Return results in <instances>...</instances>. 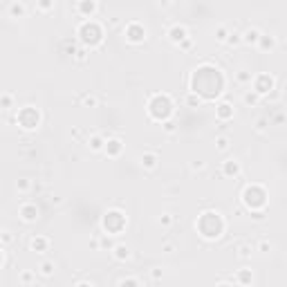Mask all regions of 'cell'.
Listing matches in <instances>:
<instances>
[{
  "label": "cell",
  "mask_w": 287,
  "mask_h": 287,
  "mask_svg": "<svg viewBox=\"0 0 287 287\" xmlns=\"http://www.w3.org/2000/svg\"><path fill=\"white\" fill-rule=\"evenodd\" d=\"M224 90V76L215 65H200L191 74V92L198 94L200 99H215Z\"/></svg>",
  "instance_id": "1"
},
{
  "label": "cell",
  "mask_w": 287,
  "mask_h": 287,
  "mask_svg": "<svg viewBox=\"0 0 287 287\" xmlns=\"http://www.w3.org/2000/svg\"><path fill=\"white\" fill-rule=\"evenodd\" d=\"M195 229L200 231V236H202L204 240H218V238L224 233V229H227V222H224V218L220 211L209 209V211L200 213L198 222H195Z\"/></svg>",
  "instance_id": "2"
},
{
  "label": "cell",
  "mask_w": 287,
  "mask_h": 287,
  "mask_svg": "<svg viewBox=\"0 0 287 287\" xmlns=\"http://www.w3.org/2000/svg\"><path fill=\"white\" fill-rule=\"evenodd\" d=\"M76 36H79V43L83 47L94 50V47H99L103 43L106 32H103L101 23H99L97 18H92V21H81L79 23V27H76Z\"/></svg>",
  "instance_id": "3"
},
{
  "label": "cell",
  "mask_w": 287,
  "mask_h": 287,
  "mask_svg": "<svg viewBox=\"0 0 287 287\" xmlns=\"http://www.w3.org/2000/svg\"><path fill=\"white\" fill-rule=\"evenodd\" d=\"M173 110H175L173 99H171L169 94H164V92L162 94L157 92V94H153V97L148 99V114H151V119H155V121H160V123L171 121Z\"/></svg>",
  "instance_id": "4"
},
{
  "label": "cell",
  "mask_w": 287,
  "mask_h": 287,
  "mask_svg": "<svg viewBox=\"0 0 287 287\" xmlns=\"http://www.w3.org/2000/svg\"><path fill=\"white\" fill-rule=\"evenodd\" d=\"M242 204L249 209V213H258V211H265L267 207V189L262 184H247L242 189Z\"/></svg>",
  "instance_id": "5"
},
{
  "label": "cell",
  "mask_w": 287,
  "mask_h": 287,
  "mask_svg": "<svg viewBox=\"0 0 287 287\" xmlns=\"http://www.w3.org/2000/svg\"><path fill=\"white\" fill-rule=\"evenodd\" d=\"M128 227V215L121 209H108L101 218V229L106 236H119Z\"/></svg>",
  "instance_id": "6"
},
{
  "label": "cell",
  "mask_w": 287,
  "mask_h": 287,
  "mask_svg": "<svg viewBox=\"0 0 287 287\" xmlns=\"http://www.w3.org/2000/svg\"><path fill=\"white\" fill-rule=\"evenodd\" d=\"M43 117H41V110L34 108V106H23L18 108L16 112V123L23 128V130L32 132V130H38V126H41Z\"/></svg>",
  "instance_id": "7"
},
{
  "label": "cell",
  "mask_w": 287,
  "mask_h": 287,
  "mask_svg": "<svg viewBox=\"0 0 287 287\" xmlns=\"http://www.w3.org/2000/svg\"><path fill=\"white\" fill-rule=\"evenodd\" d=\"M251 90L258 94V97L265 99L267 94H271L276 90V79L271 74H267V72H258L256 76H253V83H251Z\"/></svg>",
  "instance_id": "8"
},
{
  "label": "cell",
  "mask_w": 287,
  "mask_h": 287,
  "mask_svg": "<svg viewBox=\"0 0 287 287\" xmlns=\"http://www.w3.org/2000/svg\"><path fill=\"white\" fill-rule=\"evenodd\" d=\"M123 38H126L128 43H132V45H139L148 38V30L146 25L139 21H128L126 25H123Z\"/></svg>",
  "instance_id": "9"
},
{
  "label": "cell",
  "mask_w": 287,
  "mask_h": 287,
  "mask_svg": "<svg viewBox=\"0 0 287 287\" xmlns=\"http://www.w3.org/2000/svg\"><path fill=\"white\" fill-rule=\"evenodd\" d=\"M18 218L25 224H34L38 218H41V209L34 200H25V202L18 204Z\"/></svg>",
  "instance_id": "10"
},
{
  "label": "cell",
  "mask_w": 287,
  "mask_h": 287,
  "mask_svg": "<svg viewBox=\"0 0 287 287\" xmlns=\"http://www.w3.org/2000/svg\"><path fill=\"white\" fill-rule=\"evenodd\" d=\"M99 9H101V5H99L97 0H79V3H74L76 16L83 18V21H92L99 14Z\"/></svg>",
  "instance_id": "11"
},
{
  "label": "cell",
  "mask_w": 287,
  "mask_h": 287,
  "mask_svg": "<svg viewBox=\"0 0 287 287\" xmlns=\"http://www.w3.org/2000/svg\"><path fill=\"white\" fill-rule=\"evenodd\" d=\"M137 162H139V166L144 171L153 173V171L160 166V153L153 151V148H146V151H141L139 155H137Z\"/></svg>",
  "instance_id": "12"
},
{
  "label": "cell",
  "mask_w": 287,
  "mask_h": 287,
  "mask_svg": "<svg viewBox=\"0 0 287 287\" xmlns=\"http://www.w3.org/2000/svg\"><path fill=\"white\" fill-rule=\"evenodd\" d=\"M220 173H222L227 180H236V178H240V173H242V164H240V160H238V157H229V160H224V162H222V166H220Z\"/></svg>",
  "instance_id": "13"
},
{
  "label": "cell",
  "mask_w": 287,
  "mask_h": 287,
  "mask_svg": "<svg viewBox=\"0 0 287 287\" xmlns=\"http://www.w3.org/2000/svg\"><path fill=\"white\" fill-rule=\"evenodd\" d=\"M166 36H169V41L173 43V45H178V47L186 41V38H191L189 36V30H186V25H182V23H173V25L166 30Z\"/></svg>",
  "instance_id": "14"
},
{
  "label": "cell",
  "mask_w": 287,
  "mask_h": 287,
  "mask_svg": "<svg viewBox=\"0 0 287 287\" xmlns=\"http://www.w3.org/2000/svg\"><path fill=\"white\" fill-rule=\"evenodd\" d=\"M5 16L9 21H18V18H25L27 16V5L21 3V0H9L7 7H5Z\"/></svg>",
  "instance_id": "15"
},
{
  "label": "cell",
  "mask_w": 287,
  "mask_h": 287,
  "mask_svg": "<svg viewBox=\"0 0 287 287\" xmlns=\"http://www.w3.org/2000/svg\"><path fill=\"white\" fill-rule=\"evenodd\" d=\"M121 153H123V139L121 137H108L106 148H103V155L110 157V160H117V157H121Z\"/></svg>",
  "instance_id": "16"
},
{
  "label": "cell",
  "mask_w": 287,
  "mask_h": 287,
  "mask_svg": "<svg viewBox=\"0 0 287 287\" xmlns=\"http://www.w3.org/2000/svg\"><path fill=\"white\" fill-rule=\"evenodd\" d=\"M276 47H278V36L271 34V32H262L260 41H258V52L269 54V52H274Z\"/></svg>",
  "instance_id": "17"
},
{
  "label": "cell",
  "mask_w": 287,
  "mask_h": 287,
  "mask_svg": "<svg viewBox=\"0 0 287 287\" xmlns=\"http://www.w3.org/2000/svg\"><path fill=\"white\" fill-rule=\"evenodd\" d=\"M110 253H112V258L117 262H128L132 258V247L128 245V242H114V247L110 249Z\"/></svg>",
  "instance_id": "18"
},
{
  "label": "cell",
  "mask_w": 287,
  "mask_h": 287,
  "mask_svg": "<svg viewBox=\"0 0 287 287\" xmlns=\"http://www.w3.org/2000/svg\"><path fill=\"white\" fill-rule=\"evenodd\" d=\"M233 114H236V108H233L229 101H220L218 106H215V119H218L220 123L231 121Z\"/></svg>",
  "instance_id": "19"
},
{
  "label": "cell",
  "mask_w": 287,
  "mask_h": 287,
  "mask_svg": "<svg viewBox=\"0 0 287 287\" xmlns=\"http://www.w3.org/2000/svg\"><path fill=\"white\" fill-rule=\"evenodd\" d=\"M50 247H52V240L47 236H32L30 238V251H34V253H45V251H50Z\"/></svg>",
  "instance_id": "20"
},
{
  "label": "cell",
  "mask_w": 287,
  "mask_h": 287,
  "mask_svg": "<svg viewBox=\"0 0 287 287\" xmlns=\"http://www.w3.org/2000/svg\"><path fill=\"white\" fill-rule=\"evenodd\" d=\"M260 36H262V30H260V27H256V25L247 27V30L242 32V45H247V47H258V41H260Z\"/></svg>",
  "instance_id": "21"
},
{
  "label": "cell",
  "mask_w": 287,
  "mask_h": 287,
  "mask_svg": "<svg viewBox=\"0 0 287 287\" xmlns=\"http://www.w3.org/2000/svg\"><path fill=\"white\" fill-rule=\"evenodd\" d=\"M106 135L103 132H92V135L88 137V148L90 153H103V148H106Z\"/></svg>",
  "instance_id": "22"
},
{
  "label": "cell",
  "mask_w": 287,
  "mask_h": 287,
  "mask_svg": "<svg viewBox=\"0 0 287 287\" xmlns=\"http://www.w3.org/2000/svg\"><path fill=\"white\" fill-rule=\"evenodd\" d=\"M253 72L251 70H247V68H240V70H236L233 72V81H236V85H240V88H247V85H251L253 83Z\"/></svg>",
  "instance_id": "23"
},
{
  "label": "cell",
  "mask_w": 287,
  "mask_h": 287,
  "mask_svg": "<svg viewBox=\"0 0 287 287\" xmlns=\"http://www.w3.org/2000/svg\"><path fill=\"white\" fill-rule=\"evenodd\" d=\"M36 271H38L41 278H54L56 276V262L54 260H41L38 262V267H36Z\"/></svg>",
  "instance_id": "24"
},
{
  "label": "cell",
  "mask_w": 287,
  "mask_h": 287,
  "mask_svg": "<svg viewBox=\"0 0 287 287\" xmlns=\"http://www.w3.org/2000/svg\"><path fill=\"white\" fill-rule=\"evenodd\" d=\"M34 180L30 178H18L16 182H14V191H16L18 195H30L32 191H34Z\"/></svg>",
  "instance_id": "25"
},
{
  "label": "cell",
  "mask_w": 287,
  "mask_h": 287,
  "mask_svg": "<svg viewBox=\"0 0 287 287\" xmlns=\"http://www.w3.org/2000/svg\"><path fill=\"white\" fill-rule=\"evenodd\" d=\"M36 274L34 269H21L18 271V285L21 287H36Z\"/></svg>",
  "instance_id": "26"
},
{
  "label": "cell",
  "mask_w": 287,
  "mask_h": 287,
  "mask_svg": "<svg viewBox=\"0 0 287 287\" xmlns=\"http://www.w3.org/2000/svg\"><path fill=\"white\" fill-rule=\"evenodd\" d=\"M233 283L236 285H240V287H249L253 283V271L251 269H238L236 271V276H233Z\"/></svg>",
  "instance_id": "27"
},
{
  "label": "cell",
  "mask_w": 287,
  "mask_h": 287,
  "mask_svg": "<svg viewBox=\"0 0 287 287\" xmlns=\"http://www.w3.org/2000/svg\"><path fill=\"white\" fill-rule=\"evenodd\" d=\"M242 103H245L247 108H256L262 103V97H258L253 90H245V94H242Z\"/></svg>",
  "instance_id": "28"
},
{
  "label": "cell",
  "mask_w": 287,
  "mask_h": 287,
  "mask_svg": "<svg viewBox=\"0 0 287 287\" xmlns=\"http://www.w3.org/2000/svg\"><path fill=\"white\" fill-rule=\"evenodd\" d=\"M229 34H231V30H229L227 25H218V27L213 30V38H215V43H222V45H227Z\"/></svg>",
  "instance_id": "29"
},
{
  "label": "cell",
  "mask_w": 287,
  "mask_h": 287,
  "mask_svg": "<svg viewBox=\"0 0 287 287\" xmlns=\"http://www.w3.org/2000/svg\"><path fill=\"white\" fill-rule=\"evenodd\" d=\"M231 148V137L229 135H215V151L218 153H229Z\"/></svg>",
  "instance_id": "30"
},
{
  "label": "cell",
  "mask_w": 287,
  "mask_h": 287,
  "mask_svg": "<svg viewBox=\"0 0 287 287\" xmlns=\"http://www.w3.org/2000/svg\"><path fill=\"white\" fill-rule=\"evenodd\" d=\"M238 253L236 256L240 258V260H247V258H251V253L256 251V247L251 245V242H242V245H238V249H236Z\"/></svg>",
  "instance_id": "31"
},
{
  "label": "cell",
  "mask_w": 287,
  "mask_h": 287,
  "mask_svg": "<svg viewBox=\"0 0 287 287\" xmlns=\"http://www.w3.org/2000/svg\"><path fill=\"white\" fill-rule=\"evenodd\" d=\"M81 106H83V108H99V97L94 92L81 94Z\"/></svg>",
  "instance_id": "32"
},
{
  "label": "cell",
  "mask_w": 287,
  "mask_h": 287,
  "mask_svg": "<svg viewBox=\"0 0 287 287\" xmlns=\"http://www.w3.org/2000/svg\"><path fill=\"white\" fill-rule=\"evenodd\" d=\"M54 9H56L54 0H41V3L34 5V12L36 14H50V12H54Z\"/></svg>",
  "instance_id": "33"
},
{
  "label": "cell",
  "mask_w": 287,
  "mask_h": 287,
  "mask_svg": "<svg viewBox=\"0 0 287 287\" xmlns=\"http://www.w3.org/2000/svg\"><path fill=\"white\" fill-rule=\"evenodd\" d=\"M253 247H256V251H258V253H262V256H267V253L274 251V245H271L269 238H260V240H258Z\"/></svg>",
  "instance_id": "34"
},
{
  "label": "cell",
  "mask_w": 287,
  "mask_h": 287,
  "mask_svg": "<svg viewBox=\"0 0 287 287\" xmlns=\"http://www.w3.org/2000/svg\"><path fill=\"white\" fill-rule=\"evenodd\" d=\"M175 213H171V211H164L160 215V218H157V224H160V227H164V229H171L175 224Z\"/></svg>",
  "instance_id": "35"
},
{
  "label": "cell",
  "mask_w": 287,
  "mask_h": 287,
  "mask_svg": "<svg viewBox=\"0 0 287 287\" xmlns=\"http://www.w3.org/2000/svg\"><path fill=\"white\" fill-rule=\"evenodd\" d=\"M14 240H16V236H14V231H12V229H7V227H5L3 231H0V242H3V247H5V249H9V247L14 245Z\"/></svg>",
  "instance_id": "36"
},
{
  "label": "cell",
  "mask_w": 287,
  "mask_h": 287,
  "mask_svg": "<svg viewBox=\"0 0 287 287\" xmlns=\"http://www.w3.org/2000/svg\"><path fill=\"white\" fill-rule=\"evenodd\" d=\"M117 287H141V280L137 276H123L117 283Z\"/></svg>",
  "instance_id": "37"
},
{
  "label": "cell",
  "mask_w": 287,
  "mask_h": 287,
  "mask_svg": "<svg viewBox=\"0 0 287 287\" xmlns=\"http://www.w3.org/2000/svg\"><path fill=\"white\" fill-rule=\"evenodd\" d=\"M227 45H229V47H240V45H242V32L231 30V34H229Z\"/></svg>",
  "instance_id": "38"
},
{
  "label": "cell",
  "mask_w": 287,
  "mask_h": 287,
  "mask_svg": "<svg viewBox=\"0 0 287 287\" xmlns=\"http://www.w3.org/2000/svg\"><path fill=\"white\" fill-rule=\"evenodd\" d=\"M184 106H189V108H200V106H202V99H200L198 94L189 92V94L184 97Z\"/></svg>",
  "instance_id": "39"
},
{
  "label": "cell",
  "mask_w": 287,
  "mask_h": 287,
  "mask_svg": "<svg viewBox=\"0 0 287 287\" xmlns=\"http://www.w3.org/2000/svg\"><path fill=\"white\" fill-rule=\"evenodd\" d=\"M0 108L3 110H12L14 108V94L12 92H3V97H0Z\"/></svg>",
  "instance_id": "40"
},
{
  "label": "cell",
  "mask_w": 287,
  "mask_h": 287,
  "mask_svg": "<svg viewBox=\"0 0 287 287\" xmlns=\"http://www.w3.org/2000/svg\"><path fill=\"white\" fill-rule=\"evenodd\" d=\"M280 99H283V88H280V85H276V90H274L271 94H267L265 101H267V103H278Z\"/></svg>",
  "instance_id": "41"
},
{
  "label": "cell",
  "mask_w": 287,
  "mask_h": 287,
  "mask_svg": "<svg viewBox=\"0 0 287 287\" xmlns=\"http://www.w3.org/2000/svg\"><path fill=\"white\" fill-rule=\"evenodd\" d=\"M191 171H193V173H204V171H207V162L204 160H195V162H191Z\"/></svg>",
  "instance_id": "42"
},
{
  "label": "cell",
  "mask_w": 287,
  "mask_h": 287,
  "mask_svg": "<svg viewBox=\"0 0 287 287\" xmlns=\"http://www.w3.org/2000/svg\"><path fill=\"white\" fill-rule=\"evenodd\" d=\"M267 126H269V117H258V119H256V123H253V128H256L258 132H262Z\"/></svg>",
  "instance_id": "43"
},
{
  "label": "cell",
  "mask_w": 287,
  "mask_h": 287,
  "mask_svg": "<svg viewBox=\"0 0 287 287\" xmlns=\"http://www.w3.org/2000/svg\"><path fill=\"white\" fill-rule=\"evenodd\" d=\"M7 262H9V251L5 249H0V269H7Z\"/></svg>",
  "instance_id": "44"
},
{
  "label": "cell",
  "mask_w": 287,
  "mask_h": 287,
  "mask_svg": "<svg viewBox=\"0 0 287 287\" xmlns=\"http://www.w3.org/2000/svg\"><path fill=\"white\" fill-rule=\"evenodd\" d=\"M85 59H88V52H85V50H76L74 52V61H76V63H85Z\"/></svg>",
  "instance_id": "45"
},
{
  "label": "cell",
  "mask_w": 287,
  "mask_h": 287,
  "mask_svg": "<svg viewBox=\"0 0 287 287\" xmlns=\"http://www.w3.org/2000/svg\"><path fill=\"white\" fill-rule=\"evenodd\" d=\"M180 50L182 52H191V50H193V41H191V38H186V41L180 45Z\"/></svg>",
  "instance_id": "46"
},
{
  "label": "cell",
  "mask_w": 287,
  "mask_h": 287,
  "mask_svg": "<svg viewBox=\"0 0 287 287\" xmlns=\"http://www.w3.org/2000/svg\"><path fill=\"white\" fill-rule=\"evenodd\" d=\"M162 128H164V132H175V123L173 121H166V123H162Z\"/></svg>",
  "instance_id": "47"
},
{
  "label": "cell",
  "mask_w": 287,
  "mask_h": 287,
  "mask_svg": "<svg viewBox=\"0 0 287 287\" xmlns=\"http://www.w3.org/2000/svg\"><path fill=\"white\" fill-rule=\"evenodd\" d=\"M151 276H153V280H160L162 276H164V271H162V269H157V267H155V269L151 271Z\"/></svg>",
  "instance_id": "48"
},
{
  "label": "cell",
  "mask_w": 287,
  "mask_h": 287,
  "mask_svg": "<svg viewBox=\"0 0 287 287\" xmlns=\"http://www.w3.org/2000/svg\"><path fill=\"white\" fill-rule=\"evenodd\" d=\"M162 251H164V253H173L175 251V245H171V242H169V245L162 247Z\"/></svg>",
  "instance_id": "49"
},
{
  "label": "cell",
  "mask_w": 287,
  "mask_h": 287,
  "mask_svg": "<svg viewBox=\"0 0 287 287\" xmlns=\"http://www.w3.org/2000/svg\"><path fill=\"white\" fill-rule=\"evenodd\" d=\"M74 287H94L92 280H81V283H76Z\"/></svg>",
  "instance_id": "50"
},
{
  "label": "cell",
  "mask_w": 287,
  "mask_h": 287,
  "mask_svg": "<svg viewBox=\"0 0 287 287\" xmlns=\"http://www.w3.org/2000/svg\"><path fill=\"white\" fill-rule=\"evenodd\" d=\"M50 202H52V204H61V202H63V198H61V195H52Z\"/></svg>",
  "instance_id": "51"
},
{
  "label": "cell",
  "mask_w": 287,
  "mask_h": 287,
  "mask_svg": "<svg viewBox=\"0 0 287 287\" xmlns=\"http://www.w3.org/2000/svg\"><path fill=\"white\" fill-rule=\"evenodd\" d=\"M215 287H240V285H236V283H227V280H222V283H218Z\"/></svg>",
  "instance_id": "52"
},
{
  "label": "cell",
  "mask_w": 287,
  "mask_h": 287,
  "mask_svg": "<svg viewBox=\"0 0 287 287\" xmlns=\"http://www.w3.org/2000/svg\"><path fill=\"white\" fill-rule=\"evenodd\" d=\"M157 7H160V9H169V7H173V3H157Z\"/></svg>",
  "instance_id": "53"
}]
</instances>
